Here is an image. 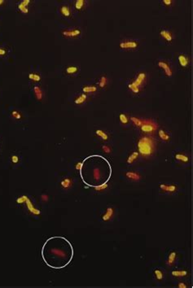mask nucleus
<instances>
[{"label":"nucleus","mask_w":193,"mask_h":288,"mask_svg":"<svg viewBox=\"0 0 193 288\" xmlns=\"http://www.w3.org/2000/svg\"><path fill=\"white\" fill-rule=\"evenodd\" d=\"M7 54V50L4 48H0V56H3Z\"/></svg>","instance_id":"38"},{"label":"nucleus","mask_w":193,"mask_h":288,"mask_svg":"<svg viewBox=\"0 0 193 288\" xmlns=\"http://www.w3.org/2000/svg\"><path fill=\"white\" fill-rule=\"evenodd\" d=\"M137 147L139 156L146 158L152 156L155 152L156 142L151 136H143L138 140Z\"/></svg>","instance_id":"2"},{"label":"nucleus","mask_w":193,"mask_h":288,"mask_svg":"<svg viewBox=\"0 0 193 288\" xmlns=\"http://www.w3.org/2000/svg\"><path fill=\"white\" fill-rule=\"evenodd\" d=\"M85 4H86V2L84 0H77L75 3V8L80 11L84 8Z\"/></svg>","instance_id":"30"},{"label":"nucleus","mask_w":193,"mask_h":288,"mask_svg":"<svg viewBox=\"0 0 193 288\" xmlns=\"http://www.w3.org/2000/svg\"><path fill=\"white\" fill-rule=\"evenodd\" d=\"M95 133H96L97 135L99 136V137H100L103 140H104V141L109 140V134L105 131H104V130H97Z\"/></svg>","instance_id":"23"},{"label":"nucleus","mask_w":193,"mask_h":288,"mask_svg":"<svg viewBox=\"0 0 193 288\" xmlns=\"http://www.w3.org/2000/svg\"><path fill=\"white\" fill-rule=\"evenodd\" d=\"M12 116L15 117L16 119H20L21 118V114L17 112V111H13L12 112Z\"/></svg>","instance_id":"35"},{"label":"nucleus","mask_w":193,"mask_h":288,"mask_svg":"<svg viewBox=\"0 0 193 288\" xmlns=\"http://www.w3.org/2000/svg\"><path fill=\"white\" fill-rule=\"evenodd\" d=\"M108 183H103L101 185H98V186H94V189L97 191H106L108 189Z\"/></svg>","instance_id":"28"},{"label":"nucleus","mask_w":193,"mask_h":288,"mask_svg":"<svg viewBox=\"0 0 193 288\" xmlns=\"http://www.w3.org/2000/svg\"><path fill=\"white\" fill-rule=\"evenodd\" d=\"M73 247L67 238L62 236L49 238L42 248V257L46 265L60 269L67 266L73 257Z\"/></svg>","instance_id":"1"},{"label":"nucleus","mask_w":193,"mask_h":288,"mask_svg":"<svg viewBox=\"0 0 193 288\" xmlns=\"http://www.w3.org/2000/svg\"><path fill=\"white\" fill-rule=\"evenodd\" d=\"M69 183H70V181H69L68 179H66V180H64V181L62 182V184H63L64 186H68Z\"/></svg>","instance_id":"39"},{"label":"nucleus","mask_w":193,"mask_h":288,"mask_svg":"<svg viewBox=\"0 0 193 288\" xmlns=\"http://www.w3.org/2000/svg\"><path fill=\"white\" fill-rule=\"evenodd\" d=\"M86 98H87V96H86V94H81L79 97H77L75 99V103H77V104H81V103H84V102L86 100Z\"/></svg>","instance_id":"29"},{"label":"nucleus","mask_w":193,"mask_h":288,"mask_svg":"<svg viewBox=\"0 0 193 288\" xmlns=\"http://www.w3.org/2000/svg\"><path fill=\"white\" fill-rule=\"evenodd\" d=\"M3 3H4V1L3 0H0V6H2Z\"/></svg>","instance_id":"41"},{"label":"nucleus","mask_w":193,"mask_h":288,"mask_svg":"<svg viewBox=\"0 0 193 288\" xmlns=\"http://www.w3.org/2000/svg\"><path fill=\"white\" fill-rule=\"evenodd\" d=\"M115 214V209L113 207H108L105 210L104 213L102 215V220L104 221H109L113 218Z\"/></svg>","instance_id":"7"},{"label":"nucleus","mask_w":193,"mask_h":288,"mask_svg":"<svg viewBox=\"0 0 193 288\" xmlns=\"http://www.w3.org/2000/svg\"><path fill=\"white\" fill-rule=\"evenodd\" d=\"M157 65L159 66L160 68H161L162 69H164L165 71V75L167 76H171L173 74V71L171 68H170V65L166 62V61H163V60H160L159 62L157 63Z\"/></svg>","instance_id":"8"},{"label":"nucleus","mask_w":193,"mask_h":288,"mask_svg":"<svg viewBox=\"0 0 193 288\" xmlns=\"http://www.w3.org/2000/svg\"><path fill=\"white\" fill-rule=\"evenodd\" d=\"M171 275L174 278H185L188 275V271L185 269H174L171 271Z\"/></svg>","instance_id":"15"},{"label":"nucleus","mask_w":193,"mask_h":288,"mask_svg":"<svg viewBox=\"0 0 193 288\" xmlns=\"http://www.w3.org/2000/svg\"><path fill=\"white\" fill-rule=\"evenodd\" d=\"M158 135L160 138V139H162L165 142H169L170 140V136L166 132L163 130H160L158 132Z\"/></svg>","instance_id":"20"},{"label":"nucleus","mask_w":193,"mask_h":288,"mask_svg":"<svg viewBox=\"0 0 193 288\" xmlns=\"http://www.w3.org/2000/svg\"><path fill=\"white\" fill-rule=\"evenodd\" d=\"M159 188L160 191L163 193H167V194H174L178 191V187L176 185L174 184H165V183H160L159 186Z\"/></svg>","instance_id":"5"},{"label":"nucleus","mask_w":193,"mask_h":288,"mask_svg":"<svg viewBox=\"0 0 193 288\" xmlns=\"http://www.w3.org/2000/svg\"><path fill=\"white\" fill-rule=\"evenodd\" d=\"M29 78L31 81H36V82H38V81H41V76L38 73H34V72H30L29 74Z\"/></svg>","instance_id":"26"},{"label":"nucleus","mask_w":193,"mask_h":288,"mask_svg":"<svg viewBox=\"0 0 193 288\" xmlns=\"http://www.w3.org/2000/svg\"><path fill=\"white\" fill-rule=\"evenodd\" d=\"M153 275L155 277V279L158 282H162L165 279V272L159 268H156L154 269Z\"/></svg>","instance_id":"16"},{"label":"nucleus","mask_w":193,"mask_h":288,"mask_svg":"<svg viewBox=\"0 0 193 288\" xmlns=\"http://www.w3.org/2000/svg\"><path fill=\"white\" fill-rule=\"evenodd\" d=\"M18 161H19L18 156H12V161L14 162V163H17V162H18Z\"/></svg>","instance_id":"40"},{"label":"nucleus","mask_w":193,"mask_h":288,"mask_svg":"<svg viewBox=\"0 0 193 288\" xmlns=\"http://www.w3.org/2000/svg\"><path fill=\"white\" fill-rule=\"evenodd\" d=\"M139 46L138 42L131 40V41H122V43L119 44V47L122 49H135Z\"/></svg>","instance_id":"6"},{"label":"nucleus","mask_w":193,"mask_h":288,"mask_svg":"<svg viewBox=\"0 0 193 288\" xmlns=\"http://www.w3.org/2000/svg\"><path fill=\"white\" fill-rule=\"evenodd\" d=\"M119 120H120V122L124 125H126L129 124V117L125 113H121L119 115Z\"/></svg>","instance_id":"24"},{"label":"nucleus","mask_w":193,"mask_h":288,"mask_svg":"<svg viewBox=\"0 0 193 288\" xmlns=\"http://www.w3.org/2000/svg\"><path fill=\"white\" fill-rule=\"evenodd\" d=\"M146 79H147V74L144 72H139L136 78L129 84L128 85L129 89L134 94H139L142 89L143 85L145 83Z\"/></svg>","instance_id":"3"},{"label":"nucleus","mask_w":193,"mask_h":288,"mask_svg":"<svg viewBox=\"0 0 193 288\" xmlns=\"http://www.w3.org/2000/svg\"><path fill=\"white\" fill-rule=\"evenodd\" d=\"M97 90V87L95 85H86L82 88V91L84 92V94H90V93H95Z\"/></svg>","instance_id":"21"},{"label":"nucleus","mask_w":193,"mask_h":288,"mask_svg":"<svg viewBox=\"0 0 193 288\" xmlns=\"http://www.w3.org/2000/svg\"><path fill=\"white\" fill-rule=\"evenodd\" d=\"M78 68L77 67V66H68V67H67L66 68V69H65V72L67 73V74H69V75H71V74H75V73H77V72H78Z\"/></svg>","instance_id":"25"},{"label":"nucleus","mask_w":193,"mask_h":288,"mask_svg":"<svg viewBox=\"0 0 193 288\" xmlns=\"http://www.w3.org/2000/svg\"><path fill=\"white\" fill-rule=\"evenodd\" d=\"M92 175H93V178H94L95 181H99V180L100 179L101 177V172L100 170V169H98V168L94 169V170H93L92 172Z\"/></svg>","instance_id":"27"},{"label":"nucleus","mask_w":193,"mask_h":288,"mask_svg":"<svg viewBox=\"0 0 193 288\" xmlns=\"http://www.w3.org/2000/svg\"><path fill=\"white\" fill-rule=\"evenodd\" d=\"M139 154L138 152H133L131 153L130 156H128V158H127V161H126L127 164H128V165H132L133 163H134L135 161L139 159Z\"/></svg>","instance_id":"18"},{"label":"nucleus","mask_w":193,"mask_h":288,"mask_svg":"<svg viewBox=\"0 0 193 288\" xmlns=\"http://www.w3.org/2000/svg\"><path fill=\"white\" fill-rule=\"evenodd\" d=\"M160 34L161 36V38H164L165 41H167L169 43L172 42L173 40V34L171 33V31H169L168 30H161L160 31Z\"/></svg>","instance_id":"13"},{"label":"nucleus","mask_w":193,"mask_h":288,"mask_svg":"<svg viewBox=\"0 0 193 288\" xmlns=\"http://www.w3.org/2000/svg\"><path fill=\"white\" fill-rule=\"evenodd\" d=\"M126 177L129 180L133 181V182H138L141 178L140 174L136 173V172H134V171H127L126 173Z\"/></svg>","instance_id":"12"},{"label":"nucleus","mask_w":193,"mask_h":288,"mask_svg":"<svg viewBox=\"0 0 193 288\" xmlns=\"http://www.w3.org/2000/svg\"><path fill=\"white\" fill-rule=\"evenodd\" d=\"M130 121L134 123L136 126H139V127H140V125H142V122H143L142 119H139L138 117H134V116H131L130 117Z\"/></svg>","instance_id":"31"},{"label":"nucleus","mask_w":193,"mask_h":288,"mask_svg":"<svg viewBox=\"0 0 193 288\" xmlns=\"http://www.w3.org/2000/svg\"><path fill=\"white\" fill-rule=\"evenodd\" d=\"M30 3V0H24L21 3L18 4V9L21 11V12L24 14H28L29 13V8L28 6Z\"/></svg>","instance_id":"14"},{"label":"nucleus","mask_w":193,"mask_h":288,"mask_svg":"<svg viewBox=\"0 0 193 288\" xmlns=\"http://www.w3.org/2000/svg\"><path fill=\"white\" fill-rule=\"evenodd\" d=\"M187 287H188L187 284L185 283L184 282H178L177 284V287L178 288H187Z\"/></svg>","instance_id":"33"},{"label":"nucleus","mask_w":193,"mask_h":288,"mask_svg":"<svg viewBox=\"0 0 193 288\" xmlns=\"http://www.w3.org/2000/svg\"><path fill=\"white\" fill-rule=\"evenodd\" d=\"M178 59L179 64H180L183 68L187 67V65L189 64V58L187 55H183V54H180V55H178Z\"/></svg>","instance_id":"17"},{"label":"nucleus","mask_w":193,"mask_h":288,"mask_svg":"<svg viewBox=\"0 0 193 288\" xmlns=\"http://www.w3.org/2000/svg\"><path fill=\"white\" fill-rule=\"evenodd\" d=\"M81 30H78V29H74V30H64L62 32V34H63L64 37H67V38H77L81 35Z\"/></svg>","instance_id":"9"},{"label":"nucleus","mask_w":193,"mask_h":288,"mask_svg":"<svg viewBox=\"0 0 193 288\" xmlns=\"http://www.w3.org/2000/svg\"><path fill=\"white\" fill-rule=\"evenodd\" d=\"M157 128H158L157 123H156L154 121L150 119L143 120L142 125H140L141 130L145 134H152L157 130Z\"/></svg>","instance_id":"4"},{"label":"nucleus","mask_w":193,"mask_h":288,"mask_svg":"<svg viewBox=\"0 0 193 288\" xmlns=\"http://www.w3.org/2000/svg\"><path fill=\"white\" fill-rule=\"evenodd\" d=\"M177 260V252L174 250L171 251H169L168 256V258H167V265L168 266L172 267L175 265V262H176Z\"/></svg>","instance_id":"11"},{"label":"nucleus","mask_w":193,"mask_h":288,"mask_svg":"<svg viewBox=\"0 0 193 288\" xmlns=\"http://www.w3.org/2000/svg\"><path fill=\"white\" fill-rule=\"evenodd\" d=\"M174 159L176 161H179L181 163H184V164H187L190 161V158L188 156H187L186 154L183 152H177L174 155Z\"/></svg>","instance_id":"10"},{"label":"nucleus","mask_w":193,"mask_h":288,"mask_svg":"<svg viewBox=\"0 0 193 288\" xmlns=\"http://www.w3.org/2000/svg\"><path fill=\"white\" fill-rule=\"evenodd\" d=\"M83 165H84V163H82V162L77 163V166H76L77 169L79 170V171H82V167H83Z\"/></svg>","instance_id":"36"},{"label":"nucleus","mask_w":193,"mask_h":288,"mask_svg":"<svg viewBox=\"0 0 193 288\" xmlns=\"http://www.w3.org/2000/svg\"><path fill=\"white\" fill-rule=\"evenodd\" d=\"M34 92L35 94V96L38 100H41L42 99V90H41V88L38 85H35L34 87Z\"/></svg>","instance_id":"22"},{"label":"nucleus","mask_w":193,"mask_h":288,"mask_svg":"<svg viewBox=\"0 0 193 288\" xmlns=\"http://www.w3.org/2000/svg\"><path fill=\"white\" fill-rule=\"evenodd\" d=\"M60 13L63 15L64 17H70V9L68 8V6L67 5H63L60 7Z\"/></svg>","instance_id":"19"},{"label":"nucleus","mask_w":193,"mask_h":288,"mask_svg":"<svg viewBox=\"0 0 193 288\" xmlns=\"http://www.w3.org/2000/svg\"><path fill=\"white\" fill-rule=\"evenodd\" d=\"M163 4L169 7V6L172 4V1L171 0H163Z\"/></svg>","instance_id":"37"},{"label":"nucleus","mask_w":193,"mask_h":288,"mask_svg":"<svg viewBox=\"0 0 193 288\" xmlns=\"http://www.w3.org/2000/svg\"><path fill=\"white\" fill-rule=\"evenodd\" d=\"M107 83H108V79H107V77L104 76H101L100 79V81H99V85H100V87L104 88V86H106Z\"/></svg>","instance_id":"32"},{"label":"nucleus","mask_w":193,"mask_h":288,"mask_svg":"<svg viewBox=\"0 0 193 288\" xmlns=\"http://www.w3.org/2000/svg\"><path fill=\"white\" fill-rule=\"evenodd\" d=\"M103 150H104V152L105 153H108V154L111 153V152H112V150H111V148H110V147H109V146H108V145H104V146H103Z\"/></svg>","instance_id":"34"}]
</instances>
